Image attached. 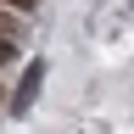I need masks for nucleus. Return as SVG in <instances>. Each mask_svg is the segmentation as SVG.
Wrapping results in <instances>:
<instances>
[{
  "mask_svg": "<svg viewBox=\"0 0 134 134\" xmlns=\"http://www.w3.org/2000/svg\"><path fill=\"white\" fill-rule=\"evenodd\" d=\"M34 84H39V62H34V67H28V84H23V90H17V112H23V106H28V95H34Z\"/></svg>",
  "mask_w": 134,
  "mask_h": 134,
  "instance_id": "nucleus-1",
  "label": "nucleus"
},
{
  "mask_svg": "<svg viewBox=\"0 0 134 134\" xmlns=\"http://www.w3.org/2000/svg\"><path fill=\"white\" fill-rule=\"evenodd\" d=\"M17 34V23H11V11H0V39H11Z\"/></svg>",
  "mask_w": 134,
  "mask_h": 134,
  "instance_id": "nucleus-2",
  "label": "nucleus"
},
{
  "mask_svg": "<svg viewBox=\"0 0 134 134\" xmlns=\"http://www.w3.org/2000/svg\"><path fill=\"white\" fill-rule=\"evenodd\" d=\"M11 62V39H0V67H6Z\"/></svg>",
  "mask_w": 134,
  "mask_h": 134,
  "instance_id": "nucleus-3",
  "label": "nucleus"
},
{
  "mask_svg": "<svg viewBox=\"0 0 134 134\" xmlns=\"http://www.w3.org/2000/svg\"><path fill=\"white\" fill-rule=\"evenodd\" d=\"M6 6H34V0H6Z\"/></svg>",
  "mask_w": 134,
  "mask_h": 134,
  "instance_id": "nucleus-4",
  "label": "nucleus"
}]
</instances>
